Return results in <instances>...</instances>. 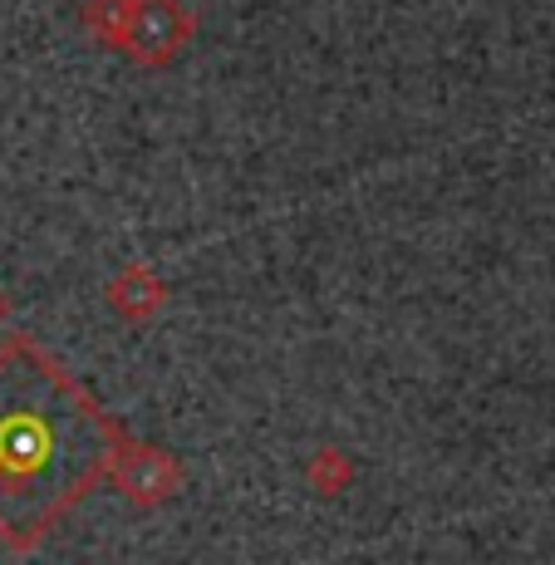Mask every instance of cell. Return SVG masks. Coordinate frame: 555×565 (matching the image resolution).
I'll return each instance as SVG.
<instances>
[{"label": "cell", "instance_id": "cell-1", "mask_svg": "<svg viewBox=\"0 0 555 565\" xmlns=\"http://www.w3.org/2000/svg\"><path fill=\"white\" fill-rule=\"evenodd\" d=\"M128 433L35 340L0 344V546L25 556L124 467Z\"/></svg>", "mask_w": 555, "mask_h": 565}]
</instances>
